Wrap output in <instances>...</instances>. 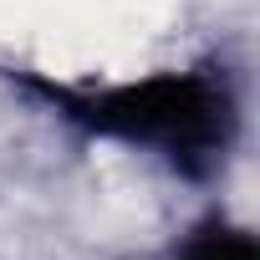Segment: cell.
Segmentation results:
<instances>
[{"label":"cell","mask_w":260,"mask_h":260,"mask_svg":"<svg viewBox=\"0 0 260 260\" xmlns=\"http://www.w3.org/2000/svg\"><path fill=\"white\" fill-rule=\"evenodd\" d=\"M67 112L97 133L127 138V143H153L184 164L209 158L230 133V102L204 77H148L133 87H107L61 97Z\"/></svg>","instance_id":"cell-1"},{"label":"cell","mask_w":260,"mask_h":260,"mask_svg":"<svg viewBox=\"0 0 260 260\" xmlns=\"http://www.w3.org/2000/svg\"><path fill=\"white\" fill-rule=\"evenodd\" d=\"M179 260H260L255 255V240L250 235H235V230H209L199 235Z\"/></svg>","instance_id":"cell-2"}]
</instances>
